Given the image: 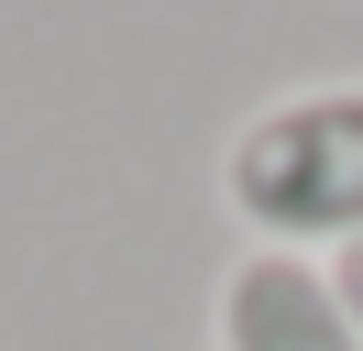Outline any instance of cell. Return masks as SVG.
<instances>
[{"mask_svg":"<svg viewBox=\"0 0 363 351\" xmlns=\"http://www.w3.org/2000/svg\"><path fill=\"white\" fill-rule=\"evenodd\" d=\"M220 197L253 253H352L363 241V77L286 88L220 143Z\"/></svg>","mask_w":363,"mask_h":351,"instance_id":"1","label":"cell"},{"mask_svg":"<svg viewBox=\"0 0 363 351\" xmlns=\"http://www.w3.org/2000/svg\"><path fill=\"white\" fill-rule=\"evenodd\" d=\"M220 351H363V318L341 307L330 263L242 253L220 275Z\"/></svg>","mask_w":363,"mask_h":351,"instance_id":"2","label":"cell"},{"mask_svg":"<svg viewBox=\"0 0 363 351\" xmlns=\"http://www.w3.org/2000/svg\"><path fill=\"white\" fill-rule=\"evenodd\" d=\"M330 285H341V307L363 318V241H352V253H330Z\"/></svg>","mask_w":363,"mask_h":351,"instance_id":"3","label":"cell"}]
</instances>
